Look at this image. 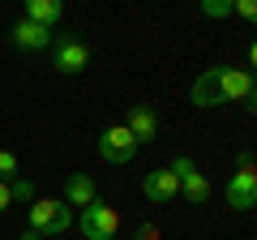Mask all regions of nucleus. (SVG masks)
<instances>
[{
	"label": "nucleus",
	"mask_w": 257,
	"mask_h": 240,
	"mask_svg": "<svg viewBox=\"0 0 257 240\" xmlns=\"http://www.w3.org/2000/svg\"><path fill=\"white\" fill-rule=\"evenodd\" d=\"M223 197H227V206H231L236 214H248V210L257 206V163H253L248 150H240V155H236V172H231Z\"/></svg>",
	"instance_id": "f257e3e1"
},
{
	"label": "nucleus",
	"mask_w": 257,
	"mask_h": 240,
	"mask_svg": "<svg viewBox=\"0 0 257 240\" xmlns=\"http://www.w3.org/2000/svg\"><path fill=\"white\" fill-rule=\"evenodd\" d=\"M30 227L43 236H64L73 227V206L64 197H35L30 202Z\"/></svg>",
	"instance_id": "f03ea898"
},
{
	"label": "nucleus",
	"mask_w": 257,
	"mask_h": 240,
	"mask_svg": "<svg viewBox=\"0 0 257 240\" xmlns=\"http://www.w3.org/2000/svg\"><path fill=\"white\" fill-rule=\"evenodd\" d=\"M52 69L60 77H77L90 69V43L77 35H56L52 39Z\"/></svg>",
	"instance_id": "7ed1b4c3"
},
{
	"label": "nucleus",
	"mask_w": 257,
	"mask_h": 240,
	"mask_svg": "<svg viewBox=\"0 0 257 240\" xmlns=\"http://www.w3.org/2000/svg\"><path fill=\"white\" fill-rule=\"evenodd\" d=\"M77 227H82L86 240H116V231H120V214L111 210L107 202H99V197H94L90 206H82V214H77Z\"/></svg>",
	"instance_id": "20e7f679"
},
{
	"label": "nucleus",
	"mask_w": 257,
	"mask_h": 240,
	"mask_svg": "<svg viewBox=\"0 0 257 240\" xmlns=\"http://www.w3.org/2000/svg\"><path fill=\"white\" fill-rule=\"evenodd\" d=\"M167 167L180 176V197H184L189 206H206V202H210V180L197 172V163H193L189 155H176Z\"/></svg>",
	"instance_id": "39448f33"
},
{
	"label": "nucleus",
	"mask_w": 257,
	"mask_h": 240,
	"mask_svg": "<svg viewBox=\"0 0 257 240\" xmlns=\"http://www.w3.org/2000/svg\"><path fill=\"white\" fill-rule=\"evenodd\" d=\"M133 155H138V138L124 125H107L99 133V159L103 163H133Z\"/></svg>",
	"instance_id": "423d86ee"
},
{
	"label": "nucleus",
	"mask_w": 257,
	"mask_h": 240,
	"mask_svg": "<svg viewBox=\"0 0 257 240\" xmlns=\"http://www.w3.org/2000/svg\"><path fill=\"white\" fill-rule=\"evenodd\" d=\"M210 73H214V86H219L223 103H240V99H248V90H253V82H257L248 69H231V65H214Z\"/></svg>",
	"instance_id": "0eeeda50"
},
{
	"label": "nucleus",
	"mask_w": 257,
	"mask_h": 240,
	"mask_svg": "<svg viewBox=\"0 0 257 240\" xmlns=\"http://www.w3.org/2000/svg\"><path fill=\"white\" fill-rule=\"evenodd\" d=\"M142 193H146V202H155V206L176 202V197H180V176H176L172 167H155V172L142 176Z\"/></svg>",
	"instance_id": "6e6552de"
},
{
	"label": "nucleus",
	"mask_w": 257,
	"mask_h": 240,
	"mask_svg": "<svg viewBox=\"0 0 257 240\" xmlns=\"http://www.w3.org/2000/svg\"><path fill=\"white\" fill-rule=\"evenodd\" d=\"M52 26H39V22H30V18H22V22H13V30H9V43L18 47V52H43V47H52Z\"/></svg>",
	"instance_id": "1a4fd4ad"
},
{
	"label": "nucleus",
	"mask_w": 257,
	"mask_h": 240,
	"mask_svg": "<svg viewBox=\"0 0 257 240\" xmlns=\"http://www.w3.org/2000/svg\"><path fill=\"white\" fill-rule=\"evenodd\" d=\"M124 129L138 138V146H142V142H155V138H159V116H155V107H146V103H133V107H128Z\"/></svg>",
	"instance_id": "9d476101"
},
{
	"label": "nucleus",
	"mask_w": 257,
	"mask_h": 240,
	"mask_svg": "<svg viewBox=\"0 0 257 240\" xmlns=\"http://www.w3.org/2000/svg\"><path fill=\"white\" fill-rule=\"evenodd\" d=\"M189 103H193V107H202V111H206V107H223V94H219V86H214V73H210V69L193 77Z\"/></svg>",
	"instance_id": "9b49d317"
},
{
	"label": "nucleus",
	"mask_w": 257,
	"mask_h": 240,
	"mask_svg": "<svg viewBox=\"0 0 257 240\" xmlns=\"http://www.w3.org/2000/svg\"><path fill=\"white\" fill-rule=\"evenodd\" d=\"M22 9H26V18L39 22V26H56V22L64 18V0H22Z\"/></svg>",
	"instance_id": "f8f14e48"
},
{
	"label": "nucleus",
	"mask_w": 257,
	"mask_h": 240,
	"mask_svg": "<svg viewBox=\"0 0 257 240\" xmlns=\"http://www.w3.org/2000/svg\"><path fill=\"white\" fill-rule=\"evenodd\" d=\"M64 202L69 206H90L94 202V180L86 172H73L69 180H64Z\"/></svg>",
	"instance_id": "ddd939ff"
},
{
	"label": "nucleus",
	"mask_w": 257,
	"mask_h": 240,
	"mask_svg": "<svg viewBox=\"0 0 257 240\" xmlns=\"http://www.w3.org/2000/svg\"><path fill=\"white\" fill-rule=\"evenodd\" d=\"M197 9H202V18L223 22V18H231V13H236V0H202Z\"/></svg>",
	"instance_id": "4468645a"
},
{
	"label": "nucleus",
	"mask_w": 257,
	"mask_h": 240,
	"mask_svg": "<svg viewBox=\"0 0 257 240\" xmlns=\"http://www.w3.org/2000/svg\"><path fill=\"white\" fill-rule=\"evenodd\" d=\"M0 180H5V185L18 180V155H13V150H0Z\"/></svg>",
	"instance_id": "2eb2a0df"
},
{
	"label": "nucleus",
	"mask_w": 257,
	"mask_h": 240,
	"mask_svg": "<svg viewBox=\"0 0 257 240\" xmlns=\"http://www.w3.org/2000/svg\"><path fill=\"white\" fill-rule=\"evenodd\" d=\"M9 189H13V202H35V185L30 180H9Z\"/></svg>",
	"instance_id": "dca6fc26"
},
{
	"label": "nucleus",
	"mask_w": 257,
	"mask_h": 240,
	"mask_svg": "<svg viewBox=\"0 0 257 240\" xmlns=\"http://www.w3.org/2000/svg\"><path fill=\"white\" fill-rule=\"evenodd\" d=\"M236 18H244L248 26H257V0H236Z\"/></svg>",
	"instance_id": "f3484780"
},
{
	"label": "nucleus",
	"mask_w": 257,
	"mask_h": 240,
	"mask_svg": "<svg viewBox=\"0 0 257 240\" xmlns=\"http://www.w3.org/2000/svg\"><path fill=\"white\" fill-rule=\"evenodd\" d=\"M9 206H13V189H9V185H5V180H0V214L9 210Z\"/></svg>",
	"instance_id": "a211bd4d"
},
{
	"label": "nucleus",
	"mask_w": 257,
	"mask_h": 240,
	"mask_svg": "<svg viewBox=\"0 0 257 240\" xmlns=\"http://www.w3.org/2000/svg\"><path fill=\"white\" fill-rule=\"evenodd\" d=\"M138 240H159V227H155V223H142V227H138Z\"/></svg>",
	"instance_id": "6ab92c4d"
},
{
	"label": "nucleus",
	"mask_w": 257,
	"mask_h": 240,
	"mask_svg": "<svg viewBox=\"0 0 257 240\" xmlns=\"http://www.w3.org/2000/svg\"><path fill=\"white\" fill-rule=\"evenodd\" d=\"M248 73L257 77V39H253V43H248Z\"/></svg>",
	"instance_id": "aec40b11"
},
{
	"label": "nucleus",
	"mask_w": 257,
	"mask_h": 240,
	"mask_svg": "<svg viewBox=\"0 0 257 240\" xmlns=\"http://www.w3.org/2000/svg\"><path fill=\"white\" fill-rule=\"evenodd\" d=\"M244 107H248V111H253V116H257V82H253V90H248V99H244Z\"/></svg>",
	"instance_id": "412c9836"
},
{
	"label": "nucleus",
	"mask_w": 257,
	"mask_h": 240,
	"mask_svg": "<svg viewBox=\"0 0 257 240\" xmlns=\"http://www.w3.org/2000/svg\"><path fill=\"white\" fill-rule=\"evenodd\" d=\"M22 240H43V231H35V227H26V231H22Z\"/></svg>",
	"instance_id": "4be33fe9"
}]
</instances>
